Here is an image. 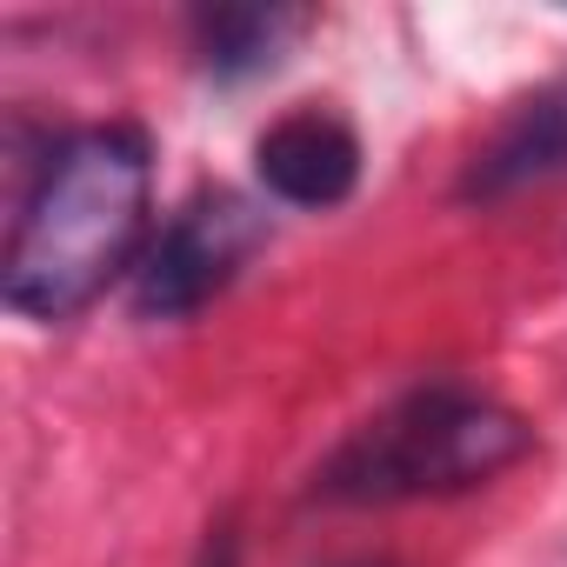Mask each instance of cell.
Wrapping results in <instances>:
<instances>
[{
    "instance_id": "6",
    "label": "cell",
    "mask_w": 567,
    "mask_h": 567,
    "mask_svg": "<svg viewBox=\"0 0 567 567\" xmlns=\"http://www.w3.org/2000/svg\"><path fill=\"white\" fill-rule=\"evenodd\" d=\"M301 28H308L301 8H200L194 48L214 81H247V74H267Z\"/></svg>"
},
{
    "instance_id": "3",
    "label": "cell",
    "mask_w": 567,
    "mask_h": 567,
    "mask_svg": "<svg viewBox=\"0 0 567 567\" xmlns=\"http://www.w3.org/2000/svg\"><path fill=\"white\" fill-rule=\"evenodd\" d=\"M260 247H267V214L254 200H240L227 187L187 200L134 274V315L141 321H181V315L207 308L214 295L234 288L240 267Z\"/></svg>"
},
{
    "instance_id": "2",
    "label": "cell",
    "mask_w": 567,
    "mask_h": 567,
    "mask_svg": "<svg viewBox=\"0 0 567 567\" xmlns=\"http://www.w3.org/2000/svg\"><path fill=\"white\" fill-rule=\"evenodd\" d=\"M527 447H534V427L514 408L467 388H414L374 421H361L315 481L328 501L388 507V501L481 487L501 467H514Z\"/></svg>"
},
{
    "instance_id": "4",
    "label": "cell",
    "mask_w": 567,
    "mask_h": 567,
    "mask_svg": "<svg viewBox=\"0 0 567 567\" xmlns=\"http://www.w3.org/2000/svg\"><path fill=\"white\" fill-rule=\"evenodd\" d=\"M254 174L288 207H341L361 181V141L328 107H295L254 141Z\"/></svg>"
},
{
    "instance_id": "5",
    "label": "cell",
    "mask_w": 567,
    "mask_h": 567,
    "mask_svg": "<svg viewBox=\"0 0 567 567\" xmlns=\"http://www.w3.org/2000/svg\"><path fill=\"white\" fill-rule=\"evenodd\" d=\"M560 174H567V74L547 81L540 94H527L501 121V134L467 161L461 200H507V194H527Z\"/></svg>"
},
{
    "instance_id": "1",
    "label": "cell",
    "mask_w": 567,
    "mask_h": 567,
    "mask_svg": "<svg viewBox=\"0 0 567 567\" xmlns=\"http://www.w3.org/2000/svg\"><path fill=\"white\" fill-rule=\"evenodd\" d=\"M147 194H154V154L141 127H81L68 134L21 214L0 260V295L21 321H68L81 315L121 267H134V247L147 240Z\"/></svg>"
}]
</instances>
